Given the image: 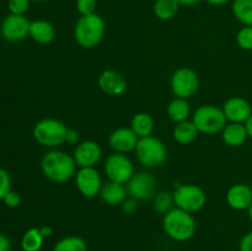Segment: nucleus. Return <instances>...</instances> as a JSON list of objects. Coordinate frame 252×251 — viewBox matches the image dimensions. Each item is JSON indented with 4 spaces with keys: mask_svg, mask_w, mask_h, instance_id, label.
I'll return each instance as SVG.
<instances>
[{
    "mask_svg": "<svg viewBox=\"0 0 252 251\" xmlns=\"http://www.w3.org/2000/svg\"><path fill=\"white\" fill-rule=\"evenodd\" d=\"M177 2L182 6H194L201 2V0H177Z\"/></svg>",
    "mask_w": 252,
    "mask_h": 251,
    "instance_id": "58836bf2",
    "label": "nucleus"
},
{
    "mask_svg": "<svg viewBox=\"0 0 252 251\" xmlns=\"http://www.w3.org/2000/svg\"><path fill=\"white\" fill-rule=\"evenodd\" d=\"M139 138L130 128L121 127L113 130L108 137V144L120 154H127V153L135 150Z\"/></svg>",
    "mask_w": 252,
    "mask_h": 251,
    "instance_id": "2eb2a0df",
    "label": "nucleus"
},
{
    "mask_svg": "<svg viewBox=\"0 0 252 251\" xmlns=\"http://www.w3.org/2000/svg\"><path fill=\"white\" fill-rule=\"evenodd\" d=\"M192 122L197 127L199 133L204 134H217L221 133L226 125L225 115L223 108H219L214 105H202L197 108L192 116Z\"/></svg>",
    "mask_w": 252,
    "mask_h": 251,
    "instance_id": "39448f33",
    "label": "nucleus"
},
{
    "mask_svg": "<svg viewBox=\"0 0 252 251\" xmlns=\"http://www.w3.org/2000/svg\"><path fill=\"white\" fill-rule=\"evenodd\" d=\"M162 228L166 235L172 240L187 241L196 234L197 224L192 213L176 207L164 214Z\"/></svg>",
    "mask_w": 252,
    "mask_h": 251,
    "instance_id": "f03ea898",
    "label": "nucleus"
},
{
    "mask_svg": "<svg viewBox=\"0 0 252 251\" xmlns=\"http://www.w3.org/2000/svg\"><path fill=\"white\" fill-rule=\"evenodd\" d=\"M30 1H34V2H41V1H44V0H30Z\"/></svg>",
    "mask_w": 252,
    "mask_h": 251,
    "instance_id": "37998d69",
    "label": "nucleus"
},
{
    "mask_svg": "<svg viewBox=\"0 0 252 251\" xmlns=\"http://www.w3.org/2000/svg\"><path fill=\"white\" fill-rule=\"evenodd\" d=\"M30 24L31 21L25 15L10 14L2 20L0 33L9 42L24 41L30 34Z\"/></svg>",
    "mask_w": 252,
    "mask_h": 251,
    "instance_id": "9b49d317",
    "label": "nucleus"
},
{
    "mask_svg": "<svg viewBox=\"0 0 252 251\" xmlns=\"http://www.w3.org/2000/svg\"><path fill=\"white\" fill-rule=\"evenodd\" d=\"M137 208H138L137 199L132 198V197L127 198L122 203V209H123V212H125V213L132 214V213H134L135 211H137Z\"/></svg>",
    "mask_w": 252,
    "mask_h": 251,
    "instance_id": "f704fd0d",
    "label": "nucleus"
},
{
    "mask_svg": "<svg viewBox=\"0 0 252 251\" xmlns=\"http://www.w3.org/2000/svg\"><path fill=\"white\" fill-rule=\"evenodd\" d=\"M106 32L105 20L98 14L80 16L74 27V38L83 48H94L102 41Z\"/></svg>",
    "mask_w": 252,
    "mask_h": 251,
    "instance_id": "7ed1b4c3",
    "label": "nucleus"
},
{
    "mask_svg": "<svg viewBox=\"0 0 252 251\" xmlns=\"http://www.w3.org/2000/svg\"><path fill=\"white\" fill-rule=\"evenodd\" d=\"M30 0H9L7 1V9L10 14L14 15H25V12L30 7Z\"/></svg>",
    "mask_w": 252,
    "mask_h": 251,
    "instance_id": "7c9ffc66",
    "label": "nucleus"
},
{
    "mask_svg": "<svg viewBox=\"0 0 252 251\" xmlns=\"http://www.w3.org/2000/svg\"><path fill=\"white\" fill-rule=\"evenodd\" d=\"M250 187H251V191H252V184L250 185Z\"/></svg>",
    "mask_w": 252,
    "mask_h": 251,
    "instance_id": "c03bdc74",
    "label": "nucleus"
},
{
    "mask_svg": "<svg viewBox=\"0 0 252 251\" xmlns=\"http://www.w3.org/2000/svg\"><path fill=\"white\" fill-rule=\"evenodd\" d=\"M103 170L110 181L126 185L134 175V166L126 154L115 153L106 159Z\"/></svg>",
    "mask_w": 252,
    "mask_h": 251,
    "instance_id": "1a4fd4ad",
    "label": "nucleus"
},
{
    "mask_svg": "<svg viewBox=\"0 0 252 251\" xmlns=\"http://www.w3.org/2000/svg\"><path fill=\"white\" fill-rule=\"evenodd\" d=\"M9 191H11V179L9 172L0 167V199H4Z\"/></svg>",
    "mask_w": 252,
    "mask_h": 251,
    "instance_id": "2f4dec72",
    "label": "nucleus"
},
{
    "mask_svg": "<svg viewBox=\"0 0 252 251\" xmlns=\"http://www.w3.org/2000/svg\"><path fill=\"white\" fill-rule=\"evenodd\" d=\"M2 201H4L5 206L9 207V208H17L20 206V203H21V197H20V194L17 192L9 191Z\"/></svg>",
    "mask_w": 252,
    "mask_h": 251,
    "instance_id": "473e14b6",
    "label": "nucleus"
},
{
    "mask_svg": "<svg viewBox=\"0 0 252 251\" xmlns=\"http://www.w3.org/2000/svg\"><path fill=\"white\" fill-rule=\"evenodd\" d=\"M175 206L180 209L196 213L201 211L207 203V194L203 188L193 184L180 185L174 191Z\"/></svg>",
    "mask_w": 252,
    "mask_h": 251,
    "instance_id": "0eeeda50",
    "label": "nucleus"
},
{
    "mask_svg": "<svg viewBox=\"0 0 252 251\" xmlns=\"http://www.w3.org/2000/svg\"><path fill=\"white\" fill-rule=\"evenodd\" d=\"M53 251H88V244L80 236H65L54 245Z\"/></svg>",
    "mask_w": 252,
    "mask_h": 251,
    "instance_id": "bb28decb",
    "label": "nucleus"
},
{
    "mask_svg": "<svg viewBox=\"0 0 252 251\" xmlns=\"http://www.w3.org/2000/svg\"><path fill=\"white\" fill-rule=\"evenodd\" d=\"M78 191L86 198H94L100 194L102 181L95 167H80L75 174Z\"/></svg>",
    "mask_w": 252,
    "mask_h": 251,
    "instance_id": "f8f14e48",
    "label": "nucleus"
},
{
    "mask_svg": "<svg viewBox=\"0 0 252 251\" xmlns=\"http://www.w3.org/2000/svg\"><path fill=\"white\" fill-rule=\"evenodd\" d=\"M39 230H41L43 238H49V236H52V234H53V229H52L49 225L41 226V228H39Z\"/></svg>",
    "mask_w": 252,
    "mask_h": 251,
    "instance_id": "4c0bfd02",
    "label": "nucleus"
},
{
    "mask_svg": "<svg viewBox=\"0 0 252 251\" xmlns=\"http://www.w3.org/2000/svg\"><path fill=\"white\" fill-rule=\"evenodd\" d=\"M97 84L103 93L111 96L123 95L128 86L125 76L120 71L113 70V69L103 70L98 76Z\"/></svg>",
    "mask_w": 252,
    "mask_h": 251,
    "instance_id": "dca6fc26",
    "label": "nucleus"
},
{
    "mask_svg": "<svg viewBox=\"0 0 252 251\" xmlns=\"http://www.w3.org/2000/svg\"><path fill=\"white\" fill-rule=\"evenodd\" d=\"M43 235L39 228H31L21 239V249L24 251H39L43 245Z\"/></svg>",
    "mask_w": 252,
    "mask_h": 251,
    "instance_id": "a878e982",
    "label": "nucleus"
},
{
    "mask_svg": "<svg viewBox=\"0 0 252 251\" xmlns=\"http://www.w3.org/2000/svg\"><path fill=\"white\" fill-rule=\"evenodd\" d=\"M221 108L226 120L230 123H245L252 115L250 102L240 96L228 98Z\"/></svg>",
    "mask_w": 252,
    "mask_h": 251,
    "instance_id": "4468645a",
    "label": "nucleus"
},
{
    "mask_svg": "<svg viewBox=\"0 0 252 251\" xmlns=\"http://www.w3.org/2000/svg\"><path fill=\"white\" fill-rule=\"evenodd\" d=\"M68 129L69 128L62 121L43 118L34 125L33 138L42 147L56 149L65 143Z\"/></svg>",
    "mask_w": 252,
    "mask_h": 251,
    "instance_id": "20e7f679",
    "label": "nucleus"
},
{
    "mask_svg": "<svg viewBox=\"0 0 252 251\" xmlns=\"http://www.w3.org/2000/svg\"><path fill=\"white\" fill-rule=\"evenodd\" d=\"M79 142V133L78 130L75 129H71L69 128L68 133H66V138H65V143L68 144H76Z\"/></svg>",
    "mask_w": 252,
    "mask_h": 251,
    "instance_id": "c9c22d12",
    "label": "nucleus"
},
{
    "mask_svg": "<svg viewBox=\"0 0 252 251\" xmlns=\"http://www.w3.org/2000/svg\"><path fill=\"white\" fill-rule=\"evenodd\" d=\"M221 138L229 147H240L249 138L244 123H229L221 130Z\"/></svg>",
    "mask_w": 252,
    "mask_h": 251,
    "instance_id": "aec40b11",
    "label": "nucleus"
},
{
    "mask_svg": "<svg viewBox=\"0 0 252 251\" xmlns=\"http://www.w3.org/2000/svg\"><path fill=\"white\" fill-rule=\"evenodd\" d=\"M236 43L244 51H252V26H244L236 33Z\"/></svg>",
    "mask_w": 252,
    "mask_h": 251,
    "instance_id": "c85d7f7f",
    "label": "nucleus"
},
{
    "mask_svg": "<svg viewBox=\"0 0 252 251\" xmlns=\"http://www.w3.org/2000/svg\"><path fill=\"white\" fill-rule=\"evenodd\" d=\"M231 10L244 26H252V0H233Z\"/></svg>",
    "mask_w": 252,
    "mask_h": 251,
    "instance_id": "393cba45",
    "label": "nucleus"
},
{
    "mask_svg": "<svg viewBox=\"0 0 252 251\" xmlns=\"http://www.w3.org/2000/svg\"><path fill=\"white\" fill-rule=\"evenodd\" d=\"M75 6L80 16H86V15L96 14L97 1L96 0H76Z\"/></svg>",
    "mask_w": 252,
    "mask_h": 251,
    "instance_id": "c756f323",
    "label": "nucleus"
},
{
    "mask_svg": "<svg viewBox=\"0 0 252 251\" xmlns=\"http://www.w3.org/2000/svg\"><path fill=\"white\" fill-rule=\"evenodd\" d=\"M198 129L194 126V123L192 121H184V122L176 123L174 128V132H172V135H174V139L176 140L179 144L187 145L193 143L194 140L198 137Z\"/></svg>",
    "mask_w": 252,
    "mask_h": 251,
    "instance_id": "4be33fe9",
    "label": "nucleus"
},
{
    "mask_svg": "<svg viewBox=\"0 0 252 251\" xmlns=\"http://www.w3.org/2000/svg\"><path fill=\"white\" fill-rule=\"evenodd\" d=\"M154 120L152 115L147 112H138L135 113L130 121V129L137 134V137L145 138L150 137L154 132Z\"/></svg>",
    "mask_w": 252,
    "mask_h": 251,
    "instance_id": "412c9836",
    "label": "nucleus"
},
{
    "mask_svg": "<svg viewBox=\"0 0 252 251\" xmlns=\"http://www.w3.org/2000/svg\"><path fill=\"white\" fill-rule=\"evenodd\" d=\"M127 187L123 184H118V182L108 180L106 184H102V187H101L100 197L108 206L122 204L127 199Z\"/></svg>",
    "mask_w": 252,
    "mask_h": 251,
    "instance_id": "6ab92c4d",
    "label": "nucleus"
},
{
    "mask_svg": "<svg viewBox=\"0 0 252 251\" xmlns=\"http://www.w3.org/2000/svg\"><path fill=\"white\" fill-rule=\"evenodd\" d=\"M180 6L181 5L177 2V0H157L153 10L158 19L162 21H169L176 16Z\"/></svg>",
    "mask_w": 252,
    "mask_h": 251,
    "instance_id": "b1692460",
    "label": "nucleus"
},
{
    "mask_svg": "<svg viewBox=\"0 0 252 251\" xmlns=\"http://www.w3.org/2000/svg\"><path fill=\"white\" fill-rule=\"evenodd\" d=\"M239 250L240 251H252V231L245 234L241 238L240 244H239Z\"/></svg>",
    "mask_w": 252,
    "mask_h": 251,
    "instance_id": "72a5a7b5",
    "label": "nucleus"
},
{
    "mask_svg": "<svg viewBox=\"0 0 252 251\" xmlns=\"http://www.w3.org/2000/svg\"><path fill=\"white\" fill-rule=\"evenodd\" d=\"M102 149L94 140H85L76 145L74 150V160L79 167H95L100 161Z\"/></svg>",
    "mask_w": 252,
    "mask_h": 251,
    "instance_id": "ddd939ff",
    "label": "nucleus"
},
{
    "mask_svg": "<svg viewBox=\"0 0 252 251\" xmlns=\"http://www.w3.org/2000/svg\"><path fill=\"white\" fill-rule=\"evenodd\" d=\"M128 196L137 201L154 198L157 181L154 176L149 172H138L132 176V179L126 184Z\"/></svg>",
    "mask_w": 252,
    "mask_h": 251,
    "instance_id": "9d476101",
    "label": "nucleus"
},
{
    "mask_svg": "<svg viewBox=\"0 0 252 251\" xmlns=\"http://www.w3.org/2000/svg\"><path fill=\"white\" fill-rule=\"evenodd\" d=\"M172 94L180 98H189L197 94L199 89V78L191 68H180L172 74L170 81Z\"/></svg>",
    "mask_w": 252,
    "mask_h": 251,
    "instance_id": "6e6552de",
    "label": "nucleus"
},
{
    "mask_svg": "<svg viewBox=\"0 0 252 251\" xmlns=\"http://www.w3.org/2000/svg\"><path fill=\"white\" fill-rule=\"evenodd\" d=\"M154 209L160 214H166L175 204L174 194L170 192H160L154 196Z\"/></svg>",
    "mask_w": 252,
    "mask_h": 251,
    "instance_id": "cd10ccee",
    "label": "nucleus"
},
{
    "mask_svg": "<svg viewBox=\"0 0 252 251\" xmlns=\"http://www.w3.org/2000/svg\"><path fill=\"white\" fill-rule=\"evenodd\" d=\"M30 37L39 44H48L54 41L57 30L52 22L47 20H34L30 24Z\"/></svg>",
    "mask_w": 252,
    "mask_h": 251,
    "instance_id": "a211bd4d",
    "label": "nucleus"
},
{
    "mask_svg": "<svg viewBox=\"0 0 252 251\" xmlns=\"http://www.w3.org/2000/svg\"><path fill=\"white\" fill-rule=\"evenodd\" d=\"M248 212H249V218H250V220L252 221V203H251V206L249 207Z\"/></svg>",
    "mask_w": 252,
    "mask_h": 251,
    "instance_id": "79ce46f5",
    "label": "nucleus"
},
{
    "mask_svg": "<svg viewBox=\"0 0 252 251\" xmlns=\"http://www.w3.org/2000/svg\"><path fill=\"white\" fill-rule=\"evenodd\" d=\"M135 155L143 166L155 169L161 166L167 157V150L164 143L153 135L140 138L135 147Z\"/></svg>",
    "mask_w": 252,
    "mask_h": 251,
    "instance_id": "423d86ee",
    "label": "nucleus"
},
{
    "mask_svg": "<svg viewBox=\"0 0 252 251\" xmlns=\"http://www.w3.org/2000/svg\"><path fill=\"white\" fill-rule=\"evenodd\" d=\"M76 162L71 155L58 149L44 153L41 160V169L44 176L57 184L70 180L76 174Z\"/></svg>",
    "mask_w": 252,
    "mask_h": 251,
    "instance_id": "f257e3e1",
    "label": "nucleus"
},
{
    "mask_svg": "<svg viewBox=\"0 0 252 251\" xmlns=\"http://www.w3.org/2000/svg\"><path fill=\"white\" fill-rule=\"evenodd\" d=\"M0 221H1V218H0Z\"/></svg>",
    "mask_w": 252,
    "mask_h": 251,
    "instance_id": "a18cd8bd",
    "label": "nucleus"
},
{
    "mask_svg": "<svg viewBox=\"0 0 252 251\" xmlns=\"http://www.w3.org/2000/svg\"><path fill=\"white\" fill-rule=\"evenodd\" d=\"M208 4L213 5V6H221V5H225L228 2H230L231 0H206Z\"/></svg>",
    "mask_w": 252,
    "mask_h": 251,
    "instance_id": "ea45409f",
    "label": "nucleus"
},
{
    "mask_svg": "<svg viewBox=\"0 0 252 251\" xmlns=\"http://www.w3.org/2000/svg\"><path fill=\"white\" fill-rule=\"evenodd\" d=\"M226 203L235 211H245L252 203L251 187L245 184H235L225 194Z\"/></svg>",
    "mask_w": 252,
    "mask_h": 251,
    "instance_id": "f3484780",
    "label": "nucleus"
},
{
    "mask_svg": "<svg viewBox=\"0 0 252 251\" xmlns=\"http://www.w3.org/2000/svg\"><path fill=\"white\" fill-rule=\"evenodd\" d=\"M189 115H191V106L186 98L175 97L167 106V116L172 122H184L187 121Z\"/></svg>",
    "mask_w": 252,
    "mask_h": 251,
    "instance_id": "5701e85b",
    "label": "nucleus"
},
{
    "mask_svg": "<svg viewBox=\"0 0 252 251\" xmlns=\"http://www.w3.org/2000/svg\"><path fill=\"white\" fill-rule=\"evenodd\" d=\"M11 250V241L5 234L0 233V251H10Z\"/></svg>",
    "mask_w": 252,
    "mask_h": 251,
    "instance_id": "e433bc0d",
    "label": "nucleus"
},
{
    "mask_svg": "<svg viewBox=\"0 0 252 251\" xmlns=\"http://www.w3.org/2000/svg\"><path fill=\"white\" fill-rule=\"evenodd\" d=\"M244 125H245L246 130H248L249 138H251V139H252V115L250 116V117H249V120L246 121V122L244 123Z\"/></svg>",
    "mask_w": 252,
    "mask_h": 251,
    "instance_id": "a19ab883",
    "label": "nucleus"
}]
</instances>
